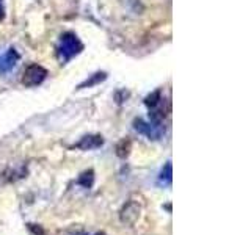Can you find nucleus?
Masks as SVG:
<instances>
[{
	"mask_svg": "<svg viewBox=\"0 0 251 235\" xmlns=\"http://www.w3.org/2000/svg\"><path fill=\"white\" fill-rule=\"evenodd\" d=\"M140 213H141V204L130 199L126 202L123 209L120 210V219L126 226H133L137 223V219L140 218Z\"/></svg>",
	"mask_w": 251,
	"mask_h": 235,
	"instance_id": "7ed1b4c3",
	"label": "nucleus"
},
{
	"mask_svg": "<svg viewBox=\"0 0 251 235\" xmlns=\"http://www.w3.org/2000/svg\"><path fill=\"white\" fill-rule=\"evenodd\" d=\"M130 147H132V143H130L129 138L121 140L120 143L116 144V155L121 157V159H126V157H127L129 152H130Z\"/></svg>",
	"mask_w": 251,
	"mask_h": 235,
	"instance_id": "0eeeda50",
	"label": "nucleus"
},
{
	"mask_svg": "<svg viewBox=\"0 0 251 235\" xmlns=\"http://www.w3.org/2000/svg\"><path fill=\"white\" fill-rule=\"evenodd\" d=\"M159 180L163 184V185H170L171 180H173V171H171V162H168L165 164V168L162 169L160 176H159Z\"/></svg>",
	"mask_w": 251,
	"mask_h": 235,
	"instance_id": "1a4fd4ad",
	"label": "nucleus"
},
{
	"mask_svg": "<svg viewBox=\"0 0 251 235\" xmlns=\"http://www.w3.org/2000/svg\"><path fill=\"white\" fill-rule=\"evenodd\" d=\"M5 18V5H3V0H0V21Z\"/></svg>",
	"mask_w": 251,
	"mask_h": 235,
	"instance_id": "ddd939ff",
	"label": "nucleus"
},
{
	"mask_svg": "<svg viewBox=\"0 0 251 235\" xmlns=\"http://www.w3.org/2000/svg\"><path fill=\"white\" fill-rule=\"evenodd\" d=\"M105 78V74L104 72H98V74H94L90 80H86L85 83H82L78 88H85V86H93V85H96L98 82H100V80H104Z\"/></svg>",
	"mask_w": 251,
	"mask_h": 235,
	"instance_id": "9b49d317",
	"label": "nucleus"
},
{
	"mask_svg": "<svg viewBox=\"0 0 251 235\" xmlns=\"http://www.w3.org/2000/svg\"><path fill=\"white\" fill-rule=\"evenodd\" d=\"M83 46L74 33H65L60 39L58 44V57L61 61H69L74 58L77 53H80Z\"/></svg>",
	"mask_w": 251,
	"mask_h": 235,
	"instance_id": "f257e3e1",
	"label": "nucleus"
},
{
	"mask_svg": "<svg viewBox=\"0 0 251 235\" xmlns=\"http://www.w3.org/2000/svg\"><path fill=\"white\" fill-rule=\"evenodd\" d=\"M28 229L33 232L35 235H44V231L41 226H36V224H28Z\"/></svg>",
	"mask_w": 251,
	"mask_h": 235,
	"instance_id": "f8f14e48",
	"label": "nucleus"
},
{
	"mask_svg": "<svg viewBox=\"0 0 251 235\" xmlns=\"http://www.w3.org/2000/svg\"><path fill=\"white\" fill-rule=\"evenodd\" d=\"M104 144V140L100 135H86L83 137L78 143L75 144L77 149H82V151H91V149H98Z\"/></svg>",
	"mask_w": 251,
	"mask_h": 235,
	"instance_id": "423d86ee",
	"label": "nucleus"
},
{
	"mask_svg": "<svg viewBox=\"0 0 251 235\" xmlns=\"http://www.w3.org/2000/svg\"><path fill=\"white\" fill-rule=\"evenodd\" d=\"M133 129H135L141 135L148 137L149 140H160L165 133V125L163 122H155V121H143V119H135L133 121Z\"/></svg>",
	"mask_w": 251,
	"mask_h": 235,
	"instance_id": "f03ea898",
	"label": "nucleus"
},
{
	"mask_svg": "<svg viewBox=\"0 0 251 235\" xmlns=\"http://www.w3.org/2000/svg\"><path fill=\"white\" fill-rule=\"evenodd\" d=\"M77 184L83 188H91L94 184V171L93 169L85 171L83 174H80V177L77 179Z\"/></svg>",
	"mask_w": 251,
	"mask_h": 235,
	"instance_id": "6e6552de",
	"label": "nucleus"
},
{
	"mask_svg": "<svg viewBox=\"0 0 251 235\" xmlns=\"http://www.w3.org/2000/svg\"><path fill=\"white\" fill-rule=\"evenodd\" d=\"M160 93L159 91H155V93H152L151 96H148L146 97V105L149 107V108H155V107H159V104H160Z\"/></svg>",
	"mask_w": 251,
	"mask_h": 235,
	"instance_id": "9d476101",
	"label": "nucleus"
},
{
	"mask_svg": "<svg viewBox=\"0 0 251 235\" xmlns=\"http://www.w3.org/2000/svg\"><path fill=\"white\" fill-rule=\"evenodd\" d=\"M46 77H47V70L43 66L30 65L25 68V70H24V74H22V83L31 88V86L43 83Z\"/></svg>",
	"mask_w": 251,
	"mask_h": 235,
	"instance_id": "20e7f679",
	"label": "nucleus"
},
{
	"mask_svg": "<svg viewBox=\"0 0 251 235\" xmlns=\"http://www.w3.org/2000/svg\"><path fill=\"white\" fill-rule=\"evenodd\" d=\"M18 60H19V53L16 52L13 47L8 49V52H5L2 57H0V75L10 72V70L16 66Z\"/></svg>",
	"mask_w": 251,
	"mask_h": 235,
	"instance_id": "39448f33",
	"label": "nucleus"
}]
</instances>
